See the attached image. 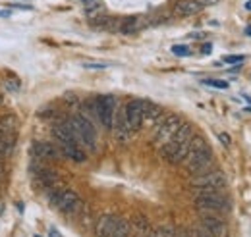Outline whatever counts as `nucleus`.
<instances>
[{
    "mask_svg": "<svg viewBox=\"0 0 251 237\" xmlns=\"http://www.w3.org/2000/svg\"><path fill=\"white\" fill-rule=\"evenodd\" d=\"M153 237H176L172 228H158L153 232Z\"/></svg>",
    "mask_w": 251,
    "mask_h": 237,
    "instance_id": "obj_23",
    "label": "nucleus"
},
{
    "mask_svg": "<svg viewBox=\"0 0 251 237\" xmlns=\"http://www.w3.org/2000/svg\"><path fill=\"white\" fill-rule=\"evenodd\" d=\"M203 83L209 85V87H215V89H228V83L226 81H219V79H205Z\"/></svg>",
    "mask_w": 251,
    "mask_h": 237,
    "instance_id": "obj_24",
    "label": "nucleus"
},
{
    "mask_svg": "<svg viewBox=\"0 0 251 237\" xmlns=\"http://www.w3.org/2000/svg\"><path fill=\"white\" fill-rule=\"evenodd\" d=\"M191 135H193V127H191L189 123H182V125L176 129V133L172 135L170 141H174V143H186Z\"/></svg>",
    "mask_w": 251,
    "mask_h": 237,
    "instance_id": "obj_20",
    "label": "nucleus"
},
{
    "mask_svg": "<svg viewBox=\"0 0 251 237\" xmlns=\"http://www.w3.org/2000/svg\"><path fill=\"white\" fill-rule=\"evenodd\" d=\"M242 60H246L244 54H232V56H226L224 62H226V64H238V62H242Z\"/></svg>",
    "mask_w": 251,
    "mask_h": 237,
    "instance_id": "obj_26",
    "label": "nucleus"
},
{
    "mask_svg": "<svg viewBox=\"0 0 251 237\" xmlns=\"http://www.w3.org/2000/svg\"><path fill=\"white\" fill-rule=\"evenodd\" d=\"M211 52V45H203V54H209Z\"/></svg>",
    "mask_w": 251,
    "mask_h": 237,
    "instance_id": "obj_32",
    "label": "nucleus"
},
{
    "mask_svg": "<svg viewBox=\"0 0 251 237\" xmlns=\"http://www.w3.org/2000/svg\"><path fill=\"white\" fill-rule=\"evenodd\" d=\"M77 143L83 148L95 152L97 150V129H95V123L87 118L85 114H75L68 119Z\"/></svg>",
    "mask_w": 251,
    "mask_h": 237,
    "instance_id": "obj_1",
    "label": "nucleus"
},
{
    "mask_svg": "<svg viewBox=\"0 0 251 237\" xmlns=\"http://www.w3.org/2000/svg\"><path fill=\"white\" fill-rule=\"evenodd\" d=\"M201 226H203V230H207L215 237H228V226H226L224 220H220L219 216H213V214L203 216L201 218Z\"/></svg>",
    "mask_w": 251,
    "mask_h": 237,
    "instance_id": "obj_10",
    "label": "nucleus"
},
{
    "mask_svg": "<svg viewBox=\"0 0 251 237\" xmlns=\"http://www.w3.org/2000/svg\"><path fill=\"white\" fill-rule=\"evenodd\" d=\"M180 125H182V119L178 118V116H174V114L166 116V118L162 119V123H158L157 131H155V143L157 145H164L166 141H170Z\"/></svg>",
    "mask_w": 251,
    "mask_h": 237,
    "instance_id": "obj_9",
    "label": "nucleus"
},
{
    "mask_svg": "<svg viewBox=\"0 0 251 237\" xmlns=\"http://www.w3.org/2000/svg\"><path fill=\"white\" fill-rule=\"evenodd\" d=\"M246 8H248V10H251V0L248 2V4H246Z\"/></svg>",
    "mask_w": 251,
    "mask_h": 237,
    "instance_id": "obj_34",
    "label": "nucleus"
},
{
    "mask_svg": "<svg viewBox=\"0 0 251 237\" xmlns=\"http://www.w3.org/2000/svg\"><path fill=\"white\" fill-rule=\"evenodd\" d=\"M112 131H114L116 139H118V141H122V143H126V141L129 139L131 131H129V127H127V121H126L124 112H120L118 116H114V121H112Z\"/></svg>",
    "mask_w": 251,
    "mask_h": 237,
    "instance_id": "obj_16",
    "label": "nucleus"
},
{
    "mask_svg": "<svg viewBox=\"0 0 251 237\" xmlns=\"http://www.w3.org/2000/svg\"><path fill=\"white\" fill-rule=\"evenodd\" d=\"M160 116H162V108H160L158 104L145 102V100H143V123H145V121L155 123V121H158Z\"/></svg>",
    "mask_w": 251,
    "mask_h": 237,
    "instance_id": "obj_18",
    "label": "nucleus"
},
{
    "mask_svg": "<svg viewBox=\"0 0 251 237\" xmlns=\"http://www.w3.org/2000/svg\"><path fill=\"white\" fill-rule=\"evenodd\" d=\"M195 205L205 212H226V210H230V201L226 197H222L220 191L199 193L197 199H195Z\"/></svg>",
    "mask_w": 251,
    "mask_h": 237,
    "instance_id": "obj_6",
    "label": "nucleus"
},
{
    "mask_svg": "<svg viewBox=\"0 0 251 237\" xmlns=\"http://www.w3.org/2000/svg\"><path fill=\"white\" fill-rule=\"evenodd\" d=\"M195 237H215V236H213V234H209L207 230H203V228H201V230H197V232H195Z\"/></svg>",
    "mask_w": 251,
    "mask_h": 237,
    "instance_id": "obj_29",
    "label": "nucleus"
},
{
    "mask_svg": "<svg viewBox=\"0 0 251 237\" xmlns=\"http://www.w3.org/2000/svg\"><path fill=\"white\" fill-rule=\"evenodd\" d=\"M4 87H6L8 91H18L20 89V83H18V81H10V79H8V81L4 83Z\"/></svg>",
    "mask_w": 251,
    "mask_h": 237,
    "instance_id": "obj_27",
    "label": "nucleus"
},
{
    "mask_svg": "<svg viewBox=\"0 0 251 237\" xmlns=\"http://www.w3.org/2000/svg\"><path fill=\"white\" fill-rule=\"evenodd\" d=\"M201 6H213V4H217L219 0H197Z\"/></svg>",
    "mask_w": 251,
    "mask_h": 237,
    "instance_id": "obj_30",
    "label": "nucleus"
},
{
    "mask_svg": "<svg viewBox=\"0 0 251 237\" xmlns=\"http://www.w3.org/2000/svg\"><path fill=\"white\" fill-rule=\"evenodd\" d=\"M33 154L37 158H43V160H58L60 158V150L58 147H54L52 143H47V141H39L33 145Z\"/></svg>",
    "mask_w": 251,
    "mask_h": 237,
    "instance_id": "obj_12",
    "label": "nucleus"
},
{
    "mask_svg": "<svg viewBox=\"0 0 251 237\" xmlns=\"http://www.w3.org/2000/svg\"><path fill=\"white\" fill-rule=\"evenodd\" d=\"M50 205L66 216H74L81 208V199L72 189H56L54 193H50Z\"/></svg>",
    "mask_w": 251,
    "mask_h": 237,
    "instance_id": "obj_2",
    "label": "nucleus"
},
{
    "mask_svg": "<svg viewBox=\"0 0 251 237\" xmlns=\"http://www.w3.org/2000/svg\"><path fill=\"white\" fill-rule=\"evenodd\" d=\"M186 166H188V172L197 176V174H203V172H209L211 164H213V150L209 148V145H203V147L191 150L188 156H186Z\"/></svg>",
    "mask_w": 251,
    "mask_h": 237,
    "instance_id": "obj_4",
    "label": "nucleus"
},
{
    "mask_svg": "<svg viewBox=\"0 0 251 237\" xmlns=\"http://www.w3.org/2000/svg\"><path fill=\"white\" fill-rule=\"evenodd\" d=\"M58 150H60V154H64L66 158H70L74 162H85L87 160L85 150L77 143H58Z\"/></svg>",
    "mask_w": 251,
    "mask_h": 237,
    "instance_id": "obj_13",
    "label": "nucleus"
},
{
    "mask_svg": "<svg viewBox=\"0 0 251 237\" xmlns=\"http://www.w3.org/2000/svg\"><path fill=\"white\" fill-rule=\"evenodd\" d=\"M49 237H62V236H60V232H58L56 228H50V230H49Z\"/></svg>",
    "mask_w": 251,
    "mask_h": 237,
    "instance_id": "obj_31",
    "label": "nucleus"
},
{
    "mask_svg": "<svg viewBox=\"0 0 251 237\" xmlns=\"http://www.w3.org/2000/svg\"><path fill=\"white\" fill-rule=\"evenodd\" d=\"M246 35H248V37H251V25H248V27H246Z\"/></svg>",
    "mask_w": 251,
    "mask_h": 237,
    "instance_id": "obj_33",
    "label": "nucleus"
},
{
    "mask_svg": "<svg viewBox=\"0 0 251 237\" xmlns=\"http://www.w3.org/2000/svg\"><path fill=\"white\" fill-rule=\"evenodd\" d=\"M93 102L95 110H97V119L106 129H112V121L116 116V98L112 95H99Z\"/></svg>",
    "mask_w": 251,
    "mask_h": 237,
    "instance_id": "obj_5",
    "label": "nucleus"
},
{
    "mask_svg": "<svg viewBox=\"0 0 251 237\" xmlns=\"http://www.w3.org/2000/svg\"><path fill=\"white\" fill-rule=\"evenodd\" d=\"M172 52L176 54V56H189V50L188 47H184V45H176V47H172Z\"/></svg>",
    "mask_w": 251,
    "mask_h": 237,
    "instance_id": "obj_25",
    "label": "nucleus"
},
{
    "mask_svg": "<svg viewBox=\"0 0 251 237\" xmlns=\"http://www.w3.org/2000/svg\"><path fill=\"white\" fill-rule=\"evenodd\" d=\"M219 139H220V143H222L224 147H230V135H228V133H220Z\"/></svg>",
    "mask_w": 251,
    "mask_h": 237,
    "instance_id": "obj_28",
    "label": "nucleus"
},
{
    "mask_svg": "<svg viewBox=\"0 0 251 237\" xmlns=\"http://www.w3.org/2000/svg\"><path fill=\"white\" fill-rule=\"evenodd\" d=\"M201 8H203V6H201L197 0H180V2L176 4L174 12H176V16H180V18H189V16L199 14Z\"/></svg>",
    "mask_w": 251,
    "mask_h": 237,
    "instance_id": "obj_15",
    "label": "nucleus"
},
{
    "mask_svg": "<svg viewBox=\"0 0 251 237\" xmlns=\"http://www.w3.org/2000/svg\"><path fill=\"white\" fill-rule=\"evenodd\" d=\"M124 116L129 131H139L143 127V100H129L124 108Z\"/></svg>",
    "mask_w": 251,
    "mask_h": 237,
    "instance_id": "obj_8",
    "label": "nucleus"
},
{
    "mask_svg": "<svg viewBox=\"0 0 251 237\" xmlns=\"http://www.w3.org/2000/svg\"><path fill=\"white\" fill-rule=\"evenodd\" d=\"M100 14H104V6L100 4V2H87L85 4V16L89 18V20H93L97 16H100Z\"/></svg>",
    "mask_w": 251,
    "mask_h": 237,
    "instance_id": "obj_22",
    "label": "nucleus"
},
{
    "mask_svg": "<svg viewBox=\"0 0 251 237\" xmlns=\"http://www.w3.org/2000/svg\"><path fill=\"white\" fill-rule=\"evenodd\" d=\"M0 102H2V95H0Z\"/></svg>",
    "mask_w": 251,
    "mask_h": 237,
    "instance_id": "obj_36",
    "label": "nucleus"
},
{
    "mask_svg": "<svg viewBox=\"0 0 251 237\" xmlns=\"http://www.w3.org/2000/svg\"><path fill=\"white\" fill-rule=\"evenodd\" d=\"M0 179H2V164H0Z\"/></svg>",
    "mask_w": 251,
    "mask_h": 237,
    "instance_id": "obj_35",
    "label": "nucleus"
},
{
    "mask_svg": "<svg viewBox=\"0 0 251 237\" xmlns=\"http://www.w3.org/2000/svg\"><path fill=\"white\" fill-rule=\"evenodd\" d=\"M112 237H131V224L127 220H124V218H118L116 230H114Z\"/></svg>",
    "mask_w": 251,
    "mask_h": 237,
    "instance_id": "obj_21",
    "label": "nucleus"
},
{
    "mask_svg": "<svg viewBox=\"0 0 251 237\" xmlns=\"http://www.w3.org/2000/svg\"><path fill=\"white\" fill-rule=\"evenodd\" d=\"M191 187L199 193H207V191H222L226 187V176L220 170H209L203 174H197L191 179Z\"/></svg>",
    "mask_w": 251,
    "mask_h": 237,
    "instance_id": "obj_3",
    "label": "nucleus"
},
{
    "mask_svg": "<svg viewBox=\"0 0 251 237\" xmlns=\"http://www.w3.org/2000/svg\"><path fill=\"white\" fill-rule=\"evenodd\" d=\"M191 139V137H189ZM189 139L186 143H174V141H166L164 145H160V156L170 162V164H180L186 160L189 152Z\"/></svg>",
    "mask_w": 251,
    "mask_h": 237,
    "instance_id": "obj_7",
    "label": "nucleus"
},
{
    "mask_svg": "<svg viewBox=\"0 0 251 237\" xmlns=\"http://www.w3.org/2000/svg\"><path fill=\"white\" fill-rule=\"evenodd\" d=\"M35 181L43 187H50L58 181V174L49 168H39V170H35Z\"/></svg>",
    "mask_w": 251,
    "mask_h": 237,
    "instance_id": "obj_17",
    "label": "nucleus"
},
{
    "mask_svg": "<svg viewBox=\"0 0 251 237\" xmlns=\"http://www.w3.org/2000/svg\"><path fill=\"white\" fill-rule=\"evenodd\" d=\"M116 222H118V216H112V214H104L97 220L95 224V236L97 237H112L114 230H116Z\"/></svg>",
    "mask_w": 251,
    "mask_h": 237,
    "instance_id": "obj_11",
    "label": "nucleus"
},
{
    "mask_svg": "<svg viewBox=\"0 0 251 237\" xmlns=\"http://www.w3.org/2000/svg\"><path fill=\"white\" fill-rule=\"evenodd\" d=\"M52 135H54V139H56L58 143H77V139H75V135H74V131H72V127H70L68 121L56 123V125L52 127ZM77 145H79V143H77ZM79 147H81V145H79Z\"/></svg>",
    "mask_w": 251,
    "mask_h": 237,
    "instance_id": "obj_14",
    "label": "nucleus"
},
{
    "mask_svg": "<svg viewBox=\"0 0 251 237\" xmlns=\"http://www.w3.org/2000/svg\"><path fill=\"white\" fill-rule=\"evenodd\" d=\"M139 25H141L139 16H127L126 20H122V24H120V33L129 35V33H133V31L139 29Z\"/></svg>",
    "mask_w": 251,
    "mask_h": 237,
    "instance_id": "obj_19",
    "label": "nucleus"
}]
</instances>
